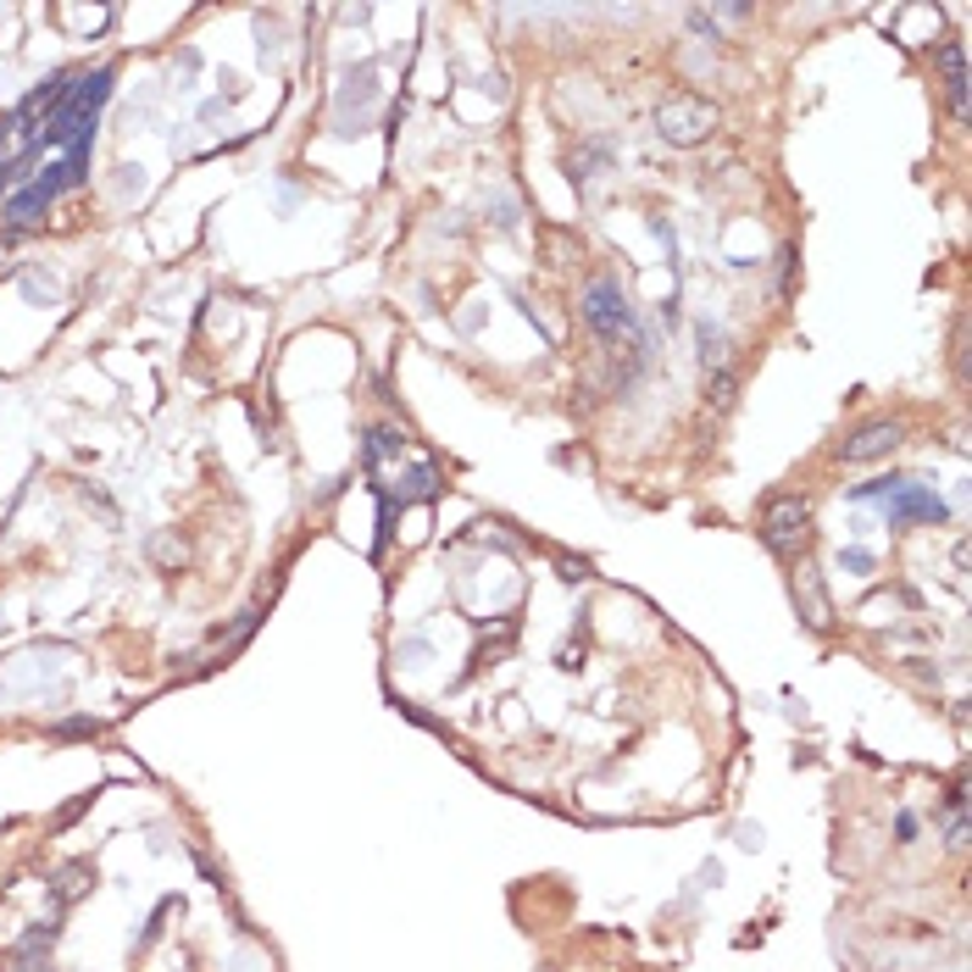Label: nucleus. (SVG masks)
Instances as JSON below:
<instances>
[{
    "label": "nucleus",
    "mask_w": 972,
    "mask_h": 972,
    "mask_svg": "<svg viewBox=\"0 0 972 972\" xmlns=\"http://www.w3.org/2000/svg\"><path fill=\"white\" fill-rule=\"evenodd\" d=\"M795 595H806V617H812V628H828V600H823L817 567H801V578H795Z\"/></svg>",
    "instance_id": "0eeeda50"
},
{
    "label": "nucleus",
    "mask_w": 972,
    "mask_h": 972,
    "mask_svg": "<svg viewBox=\"0 0 972 972\" xmlns=\"http://www.w3.org/2000/svg\"><path fill=\"white\" fill-rule=\"evenodd\" d=\"M656 129H661L667 145H700L717 129V106L700 100V95H673L656 111Z\"/></svg>",
    "instance_id": "7ed1b4c3"
},
{
    "label": "nucleus",
    "mask_w": 972,
    "mask_h": 972,
    "mask_svg": "<svg viewBox=\"0 0 972 972\" xmlns=\"http://www.w3.org/2000/svg\"><path fill=\"white\" fill-rule=\"evenodd\" d=\"M900 445V422H867V429H856L844 445H839V456L844 461H878V456H889Z\"/></svg>",
    "instance_id": "39448f33"
},
{
    "label": "nucleus",
    "mask_w": 972,
    "mask_h": 972,
    "mask_svg": "<svg viewBox=\"0 0 972 972\" xmlns=\"http://www.w3.org/2000/svg\"><path fill=\"white\" fill-rule=\"evenodd\" d=\"M89 884H95V873H89V862H73V867H68L62 878H56V905H68V900H73V895H84Z\"/></svg>",
    "instance_id": "6e6552de"
},
{
    "label": "nucleus",
    "mask_w": 972,
    "mask_h": 972,
    "mask_svg": "<svg viewBox=\"0 0 972 972\" xmlns=\"http://www.w3.org/2000/svg\"><path fill=\"white\" fill-rule=\"evenodd\" d=\"M806 523H812L806 501H772L767 517H761L767 551H772V556H801V551H806V533H812Z\"/></svg>",
    "instance_id": "20e7f679"
},
{
    "label": "nucleus",
    "mask_w": 972,
    "mask_h": 972,
    "mask_svg": "<svg viewBox=\"0 0 972 972\" xmlns=\"http://www.w3.org/2000/svg\"><path fill=\"white\" fill-rule=\"evenodd\" d=\"M584 323L600 334V339H623V334H634V307H628V295H623V284H612V278H595L589 289H584Z\"/></svg>",
    "instance_id": "f03ea898"
},
{
    "label": "nucleus",
    "mask_w": 972,
    "mask_h": 972,
    "mask_svg": "<svg viewBox=\"0 0 972 972\" xmlns=\"http://www.w3.org/2000/svg\"><path fill=\"white\" fill-rule=\"evenodd\" d=\"M939 68H945V95H950L956 117H967V62H961V45H939Z\"/></svg>",
    "instance_id": "423d86ee"
},
{
    "label": "nucleus",
    "mask_w": 972,
    "mask_h": 972,
    "mask_svg": "<svg viewBox=\"0 0 972 972\" xmlns=\"http://www.w3.org/2000/svg\"><path fill=\"white\" fill-rule=\"evenodd\" d=\"M856 501H878L895 528L900 523H945V501L934 490H923L917 478H873L856 490Z\"/></svg>",
    "instance_id": "f257e3e1"
}]
</instances>
